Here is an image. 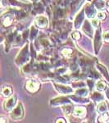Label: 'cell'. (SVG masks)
Masks as SVG:
<instances>
[{
    "mask_svg": "<svg viewBox=\"0 0 109 123\" xmlns=\"http://www.w3.org/2000/svg\"><path fill=\"white\" fill-rule=\"evenodd\" d=\"M26 88L30 92H35L39 90V83L37 82L36 80H29L28 82L26 83Z\"/></svg>",
    "mask_w": 109,
    "mask_h": 123,
    "instance_id": "6da1fadb",
    "label": "cell"
},
{
    "mask_svg": "<svg viewBox=\"0 0 109 123\" xmlns=\"http://www.w3.org/2000/svg\"><path fill=\"white\" fill-rule=\"evenodd\" d=\"M74 114L76 117H84L85 115V109L84 108H80V107H76L74 110Z\"/></svg>",
    "mask_w": 109,
    "mask_h": 123,
    "instance_id": "7a4b0ae2",
    "label": "cell"
},
{
    "mask_svg": "<svg viewBox=\"0 0 109 123\" xmlns=\"http://www.w3.org/2000/svg\"><path fill=\"white\" fill-rule=\"evenodd\" d=\"M42 23L45 24V25H48V21H47V19H45L44 17H39L37 18L36 20V24L39 25V27H43V25Z\"/></svg>",
    "mask_w": 109,
    "mask_h": 123,
    "instance_id": "3957f363",
    "label": "cell"
},
{
    "mask_svg": "<svg viewBox=\"0 0 109 123\" xmlns=\"http://www.w3.org/2000/svg\"><path fill=\"white\" fill-rule=\"evenodd\" d=\"M2 93H3V96H9L10 94L12 93V89L10 88V87H4V88H3V90H2Z\"/></svg>",
    "mask_w": 109,
    "mask_h": 123,
    "instance_id": "277c9868",
    "label": "cell"
},
{
    "mask_svg": "<svg viewBox=\"0 0 109 123\" xmlns=\"http://www.w3.org/2000/svg\"><path fill=\"white\" fill-rule=\"evenodd\" d=\"M105 88H106V85H105L104 82H103V81L98 82V84H97V89H98V90H105Z\"/></svg>",
    "mask_w": 109,
    "mask_h": 123,
    "instance_id": "5b68a950",
    "label": "cell"
},
{
    "mask_svg": "<svg viewBox=\"0 0 109 123\" xmlns=\"http://www.w3.org/2000/svg\"><path fill=\"white\" fill-rule=\"evenodd\" d=\"M62 53L65 57H71V49H64L62 51Z\"/></svg>",
    "mask_w": 109,
    "mask_h": 123,
    "instance_id": "8992f818",
    "label": "cell"
},
{
    "mask_svg": "<svg viewBox=\"0 0 109 123\" xmlns=\"http://www.w3.org/2000/svg\"><path fill=\"white\" fill-rule=\"evenodd\" d=\"M103 38L105 41H107V42H109V31L108 32H104L103 35Z\"/></svg>",
    "mask_w": 109,
    "mask_h": 123,
    "instance_id": "52a82bcc",
    "label": "cell"
},
{
    "mask_svg": "<svg viewBox=\"0 0 109 123\" xmlns=\"http://www.w3.org/2000/svg\"><path fill=\"white\" fill-rule=\"evenodd\" d=\"M105 17H106V15H105V13L103 12H98V15H97V17H98L99 20H103V19H104L105 18Z\"/></svg>",
    "mask_w": 109,
    "mask_h": 123,
    "instance_id": "ba28073f",
    "label": "cell"
},
{
    "mask_svg": "<svg viewBox=\"0 0 109 123\" xmlns=\"http://www.w3.org/2000/svg\"><path fill=\"white\" fill-rule=\"evenodd\" d=\"M71 36H72L74 39H78L79 38H80V34H79V33H77V32H74V33L72 34V35H71Z\"/></svg>",
    "mask_w": 109,
    "mask_h": 123,
    "instance_id": "9c48e42d",
    "label": "cell"
},
{
    "mask_svg": "<svg viewBox=\"0 0 109 123\" xmlns=\"http://www.w3.org/2000/svg\"><path fill=\"white\" fill-rule=\"evenodd\" d=\"M3 23H4V25H9L10 24L12 23V21H10L9 18H8V17H7V18H6V19L4 20V21H3Z\"/></svg>",
    "mask_w": 109,
    "mask_h": 123,
    "instance_id": "30bf717a",
    "label": "cell"
},
{
    "mask_svg": "<svg viewBox=\"0 0 109 123\" xmlns=\"http://www.w3.org/2000/svg\"><path fill=\"white\" fill-rule=\"evenodd\" d=\"M92 25H94V27H96L97 25H98V20H93V21H92Z\"/></svg>",
    "mask_w": 109,
    "mask_h": 123,
    "instance_id": "8fae6325",
    "label": "cell"
},
{
    "mask_svg": "<svg viewBox=\"0 0 109 123\" xmlns=\"http://www.w3.org/2000/svg\"><path fill=\"white\" fill-rule=\"evenodd\" d=\"M62 119H58V121H57V122H65L64 121H62Z\"/></svg>",
    "mask_w": 109,
    "mask_h": 123,
    "instance_id": "7c38bea8",
    "label": "cell"
},
{
    "mask_svg": "<svg viewBox=\"0 0 109 123\" xmlns=\"http://www.w3.org/2000/svg\"><path fill=\"white\" fill-rule=\"evenodd\" d=\"M108 4H109V2H108Z\"/></svg>",
    "mask_w": 109,
    "mask_h": 123,
    "instance_id": "4fadbf2b",
    "label": "cell"
}]
</instances>
